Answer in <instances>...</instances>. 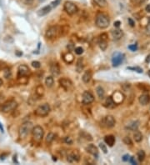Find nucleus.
Listing matches in <instances>:
<instances>
[{"label": "nucleus", "instance_id": "f257e3e1", "mask_svg": "<svg viewBox=\"0 0 150 165\" xmlns=\"http://www.w3.org/2000/svg\"><path fill=\"white\" fill-rule=\"evenodd\" d=\"M95 24L98 28L104 29L110 24V19L107 14L104 13H98L95 18Z\"/></svg>", "mask_w": 150, "mask_h": 165}, {"label": "nucleus", "instance_id": "f03ea898", "mask_svg": "<svg viewBox=\"0 0 150 165\" xmlns=\"http://www.w3.org/2000/svg\"><path fill=\"white\" fill-rule=\"evenodd\" d=\"M34 129V124L30 121L24 122L23 124L19 127V135L20 139H25L30 133H32V130Z\"/></svg>", "mask_w": 150, "mask_h": 165}, {"label": "nucleus", "instance_id": "7ed1b4c3", "mask_svg": "<svg viewBox=\"0 0 150 165\" xmlns=\"http://www.w3.org/2000/svg\"><path fill=\"white\" fill-rule=\"evenodd\" d=\"M51 108L49 106L48 104H44L42 105H39L38 107L34 111V114L36 116L38 117H46L47 115H48V114L50 113Z\"/></svg>", "mask_w": 150, "mask_h": 165}, {"label": "nucleus", "instance_id": "20e7f679", "mask_svg": "<svg viewBox=\"0 0 150 165\" xmlns=\"http://www.w3.org/2000/svg\"><path fill=\"white\" fill-rule=\"evenodd\" d=\"M32 134H33V139L34 141L40 142L44 138V130L41 126L37 125V126L34 127V129L32 130Z\"/></svg>", "mask_w": 150, "mask_h": 165}, {"label": "nucleus", "instance_id": "39448f33", "mask_svg": "<svg viewBox=\"0 0 150 165\" xmlns=\"http://www.w3.org/2000/svg\"><path fill=\"white\" fill-rule=\"evenodd\" d=\"M63 9L70 16H73V15L76 14L79 11V9H78L77 5L74 4L73 3H72V2H69V1L65 2V3L63 5Z\"/></svg>", "mask_w": 150, "mask_h": 165}, {"label": "nucleus", "instance_id": "423d86ee", "mask_svg": "<svg viewBox=\"0 0 150 165\" xmlns=\"http://www.w3.org/2000/svg\"><path fill=\"white\" fill-rule=\"evenodd\" d=\"M18 106V104L15 100H9L7 102H5L2 107H1V111L3 113H9L12 112L13 110H14Z\"/></svg>", "mask_w": 150, "mask_h": 165}, {"label": "nucleus", "instance_id": "0eeeda50", "mask_svg": "<svg viewBox=\"0 0 150 165\" xmlns=\"http://www.w3.org/2000/svg\"><path fill=\"white\" fill-rule=\"evenodd\" d=\"M116 120L112 115H108L104 117L101 122V125L106 129H112L115 126Z\"/></svg>", "mask_w": 150, "mask_h": 165}, {"label": "nucleus", "instance_id": "6e6552de", "mask_svg": "<svg viewBox=\"0 0 150 165\" xmlns=\"http://www.w3.org/2000/svg\"><path fill=\"white\" fill-rule=\"evenodd\" d=\"M59 33H60V28L58 26H51L46 31L45 36L48 39H54L59 35Z\"/></svg>", "mask_w": 150, "mask_h": 165}, {"label": "nucleus", "instance_id": "1a4fd4ad", "mask_svg": "<svg viewBox=\"0 0 150 165\" xmlns=\"http://www.w3.org/2000/svg\"><path fill=\"white\" fill-rule=\"evenodd\" d=\"M124 54L122 53H115L112 57V63L114 67L119 66L124 60Z\"/></svg>", "mask_w": 150, "mask_h": 165}, {"label": "nucleus", "instance_id": "9d476101", "mask_svg": "<svg viewBox=\"0 0 150 165\" xmlns=\"http://www.w3.org/2000/svg\"><path fill=\"white\" fill-rule=\"evenodd\" d=\"M108 37L107 34H102L98 38V44L102 49V51H105L108 47Z\"/></svg>", "mask_w": 150, "mask_h": 165}, {"label": "nucleus", "instance_id": "9b49d317", "mask_svg": "<svg viewBox=\"0 0 150 165\" xmlns=\"http://www.w3.org/2000/svg\"><path fill=\"white\" fill-rule=\"evenodd\" d=\"M29 73H30L29 68L25 64H21L18 68V75H17V77H18V79H23V78L27 77Z\"/></svg>", "mask_w": 150, "mask_h": 165}, {"label": "nucleus", "instance_id": "f8f14e48", "mask_svg": "<svg viewBox=\"0 0 150 165\" xmlns=\"http://www.w3.org/2000/svg\"><path fill=\"white\" fill-rule=\"evenodd\" d=\"M94 101V96L89 91H84L82 96V102L83 104H90Z\"/></svg>", "mask_w": 150, "mask_h": 165}, {"label": "nucleus", "instance_id": "ddd939ff", "mask_svg": "<svg viewBox=\"0 0 150 165\" xmlns=\"http://www.w3.org/2000/svg\"><path fill=\"white\" fill-rule=\"evenodd\" d=\"M67 160L70 164H73L74 162H79L80 160V154L77 150H74L68 154Z\"/></svg>", "mask_w": 150, "mask_h": 165}, {"label": "nucleus", "instance_id": "4468645a", "mask_svg": "<svg viewBox=\"0 0 150 165\" xmlns=\"http://www.w3.org/2000/svg\"><path fill=\"white\" fill-rule=\"evenodd\" d=\"M58 82L62 88H63L65 90L69 91L70 88L73 87V82L70 80L69 79L67 78H62L58 80Z\"/></svg>", "mask_w": 150, "mask_h": 165}, {"label": "nucleus", "instance_id": "2eb2a0df", "mask_svg": "<svg viewBox=\"0 0 150 165\" xmlns=\"http://www.w3.org/2000/svg\"><path fill=\"white\" fill-rule=\"evenodd\" d=\"M86 151H87L89 153H90V154L93 155V156H94L95 158H98V148H97L94 144H93V143L89 144V145L86 147Z\"/></svg>", "mask_w": 150, "mask_h": 165}, {"label": "nucleus", "instance_id": "dca6fc26", "mask_svg": "<svg viewBox=\"0 0 150 165\" xmlns=\"http://www.w3.org/2000/svg\"><path fill=\"white\" fill-rule=\"evenodd\" d=\"M111 35H112V38L115 41H118L119 39H121L124 36V32L123 30L119 29V28H115L114 30H112L111 32Z\"/></svg>", "mask_w": 150, "mask_h": 165}, {"label": "nucleus", "instance_id": "f3484780", "mask_svg": "<svg viewBox=\"0 0 150 165\" xmlns=\"http://www.w3.org/2000/svg\"><path fill=\"white\" fill-rule=\"evenodd\" d=\"M139 101L140 104L145 106L147 105L150 102V95L149 94H143L140 95L139 98Z\"/></svg>", "mask_w": 150, "mask_h": 165}, {"label": "nucleus", "instance_id": "a211bd4d", "mask_svg": "<svg viewBox=\"0 0 150 165\" xmlns=\"http://www.w3.org/2000/svg\"><path fill=\"white\" fill-rule=\"evenodd\" d=\"M50 72L54 76H58L60 74V67L58 63H54L50 65Z\"/></svg>", "mask_w": 150, "mask_h": 165}, {"label": "nucleus", "instance_id": "6ab92c4d", "mask_svg": "<svg viewBox=\"0 0 150 165\" xmlns=\"http://www.w3.org/2000/svg\"><path fill=\"white\" fill-rule=\"evenodd\" d=\"M51 9H52V6H51V5H47V6L44 7V8H42L41 9H39V10L38 11V15L40 16V17L45 16V15H47V14L48 13H50Z\"/></svg>", "mask_w": 150, "mask_h": 165}, {"label": "nucleus", "instance_id": "aec40b11", "mask_svg": "<svg viewBox=\"0 0 150 165\" xmlns=\"http://www.w3.org/2000/svg\"><path fill=\"white\" fill-rule=\"evenodd\" d=\"M115 137L114 135H107L104 138V142L109 147H113L115 144Z\"/></svg>", "mask_w": 150, "mask_h": 165}, {"label": "nucleus", "instance_id": "412c9836", "mask_svg": "<svg viewBox=\"0 0 150 165\" xmlns=\"http://www.w3.org/2000/svg\"><path fill=\"white\" fill-rule=\"evenodd\" d=\"M92 71L91 70H87L85 71V73H83V77H82V80L83 82H85V83H89L90 82L91 79H92Z\"/></svg>", "mask_w": 150, "mask_h": 165}, {"label": "nucleus", "instance_id": "4be33fe9", "mask_svg": "<svg viewBox=\"0 0 150 165\" xmlns=\"http://www.w3.org/2000/svg\"><path fill=\"white\" fill-rule=\"evenodd\" d=\"M116 105L117 104H116V103L114 102L113 97L109 96V97H108L106 98V100H105V106L107 107V108H114Z\"/></svg>", "mask_w": 150, "mask_h": 165}, {"label": "nucleus", "instance_id": "5701e85b", "mask_svg": "<svg viewBox=\"0 0 150 165\" xmlns=\"http://www.w3.org/2000/svg\"><path fill=\"white\" fill-rule=\"evenodd\" d=\"M138 128H139V122L138 121H132L126 126V129L131 130V131H136V130H138Z\"/></svg>", "mask_w": 150, "mask_h": 165}, {"label": "nucleus", "instance_id": "b1692460", "mask_svg": "<svg viewBox=\"0 0 150 165\" xmlns=\"http://www.w3.org/2000/svg\"><path fill=\"white\" fill-rule=\"evenodd\" d=\"M96 92H97L98 96L99 97V98L104 99V97H105V91H104V89L101 86H98L96 88Z\"/></svg>", "mask_w": 150, "mask_h": 165}, {"label": "nucleus", "instance_id": "393cba45", "mask_svg": "<svg viewBox=\"0 0 150 165\" xmlns=\"http://www.w3.org/2000/svg\"><path fill=\"white\" fill-rule=\"evenodd\" d=\"M133 139L134 141L137 143H140L143 140V134L141 133V132H139L138 130H136L133 133Z\"/></svg>", "mask_w": 150, "mask_h": 165}, {"label": "nucleus", "instance_id": "a878e982", "mask_svg": "<svg viewBox=\"0 0 150 165\" xmlns=\"http://www.w3.org/2000/svg\"><path fill=\"white\" fill-rule=\"evenodd\" d=\"M54 83V79L53 78V76H48L47 77L46 79H45V84L48 88H51Z\"/></svg>", "mask_w": 150, "mask_h": 165}, {"label": "nucleus", "instance_id": "bb28decb", "mask_svg": "<svg viewBox=\"0 0 150 165\" xmlns=\"http://www.w3.org/2000/svg\"><path fill=\"white\" fill-rule=\"evenodd\" d=\"M54 138H55V134L53 133H48L46 137V143H51L54 140Z\"/></svg>", "mask_w": 150, "mask_h": 165}, {"label": "nucleus", "instance_id": "cd10ccee", "mask_svg": "<svg viewBox=\"0 0 150 165\" xmlns=\"http://www.w3.org/2000/svg\"><path fill=\"white\" fill-rule=\"evenodd\" d=\"M137 157L139 162H143L145 158V152L143 150H139L137 153Z\"/></svg>", "mask_w": 150, "mask_h": 165}, {"label": "nucleus", "instance_id": "c85d7f7f", "mask_svg": "<svg viewBox=\"0 0 150 165\" xmlns=\"http://www.w3.org/2000/svg\"><path fill=\"white\" fill-rule=\"evenodd\" d=\"M94 3L100 8H104L107 6V1L106 0H93Z\"/></svg>", "mask_w": 150, "mask_h": 165}, {"label": "nucleus", "instance_id": "c756f323", "mask_svg": "<svg viewBox=\"0 0 150 165\" xmlns=\"http://www.w3.org/2000/svg\"><path fill=\"white\" fill-rule=\"evenodd\" d=\"M80 135L82 136V138L85 139L87 141H92L93 140L92 136L90 134H89L88 133H86V132H82V133H80Z\"/></svg>", "mask_w": 150, "mask_h": 165}, {"label": "nucleus", "instance_id": "7c9ffc66", "mask_svg": "<svg viewBox=\"0 0 150 165\" xmlns=\"http://www.w3.org/2000/svg\"><path fill=\"white\" fill-rule=\"evenodd\" d=\"M76 69H77V71L79 73H80L81 71L83 69V59H79L77 62V65H76Z\"/></svg>", "mask_w": 150, "mask_h": 165}, {"label": "nucleus", "instance_id": "2f4dec72", "mask_svg": "<svg viewBox=\"0 0 150 165\" xmlns=\"http://www.w3.org/2000/svg\"><path fill=\"white\" fill-rule=\"evenodd\" d=\"M36 94L38 95V96H43L44 94V88L43 86H38L36 89Z\"/></svg>", "mask_w": 150, "mask_h": 165}, {"label": "nucleus", "instance_id": "473e14b6", "mask_svg": "<svg viewBox=\"0 0 150 165\" xmlns=\"http://www.w3.org/2000/svg\"><path fill=\"white\" fill-rule=\"evenodd\" d=\"M145 34L147 36L150 37V17H149L148 18V23L145 27Z\"/></svg>", "mask_w": 150, "mask_h": 165}, {"label": "nucleus", "instance_id": "72a5a7b5", "mask_svg": "<svg viewBox=\"0 0 150 165\" xmlns=\"http://www.w3.org/2000/svg\"><path fill=\"white\" fill-rule=\"evenodd\" d=\"M4 78L5 79H10L12 76V73L11 71L9 69H6L5 70H4Z\"/></svg>", "mask_w": 150, "mask_h": 165}, {"label": "nucleus", "instance_id": "f704fd0d", "mask_svg": "<svg viewBox=\"0 0 150 165\" xmlns=\"http://www.w3.org/2000/svg\"><path fill=\"white\" fill-rule=\"evenodd\" d=\"M124 143L126 144V145H132L133 144V142L131 140V139L129 137H124Z\"/></svg>", "mask_w": 150, "mask_h": 165}, {"label": "nucleus", "instance_id": "c9c22d12", "mask_svg": "<svg viewBox=\"0 0 150 165\" xmlns=\"http://www.w3.org/2000/svg\"><path fill=\"white\" fill-rule=\"evenodd\" d=\"M99 148H101V150L104 152V153H108V149H107V147H106V145L104 144V143H99Z\"/></svg>", "mask_w": 150, "mask_h": 165}, {"label": "nucleus", "instance_id": "e433bc0d", "mask_svg": "<svg viewBox=\"0 0 150 165\" xmlns=\"http://www.w3.org/2000/svg\"><path fill=\"white\" fill-rule=\"evenodd\" d=\"M83 53V48L82 47H77L75 48V53L78 55H81Z\"/></svg>", "mask_w": 150, "mask_h": 165}, {"label": "nucleus", "instance_id": "4c0bfd02", "mask_svg": "<svg viewBox=\"0 0 150 165\" xmlns=\"http://www.w3.org/2000/svg\"><path fill=\"white\" fill-rule=\"evenodd\" d=\"M32 66L34 68V69H39L41 67V63L38 62V61H33L32 62Z\"/></svg>", "mask_w": 150, "mask_h": 165}, {"label": "nucleus", "instance_id": "58836bf2", "mask_svg": "<svg viewBox=\"0 0 150 165\" xmlns=\"http://www.w3.org/2000/svg\"><path fill=\"white\" fill-rule=\"evenodd\" d=\"M128 69L136 71V72H138V73H143V69H142L141 68H139V67H135V68H132V67H129V68H128Z\"/></svg>", "mask_w": 150, "mask_h": 165}, {"label": "nucleus", "instance_id": "ea45409f", "mask_svg": "<svg viewBox=\"0 0 150 165\" xmlns=\"http://www.w3.org/2000/svg\"><path fill=\"white\" fill-rule=\"evenodd\" d=\"M60 3H61V0H55L54 2H52L50 3V5L52 6V8H54V7H57L58 4H60Z\"/></svg>", "mask_w": 150, "mask_h": 165}, {"label": "nucleus", "instance_id": "a19ab883", "mask_svg": "<svg viewBox=\"0 0 150 165\" xmlns=\"http://www.w3.org/2000/svg\"><path fill=\"white\" fill-rule=\"evenodd\" d=\"M64 142H65L66 143H68V144H73V139H72L71 138H69V137H66L65 139H64Z\"/></svg>", "mask_w": 150, "mask_h": 165}, {"label": "nucleus", "instance_id": "79ce46f5", "mask_svg": "<svg viewBox=\"0 0 150 165\" xmlns=\"http://www.w3.org/2000/svg\"><path fill=\"white\" fill-rule=\"evenodd\" d=\"M137 48H138L137 44H133V45H129L128 46V49H130L131 51H136Z\"/></svg>", "mask_w": 150, "mask_h": 165}, {"label": "nucleus", "instance_id": "37998d69", "mask_svg": "<svg viewBox=\"0 0 150 165\" xmlns=\"http://www.w3.org/2000/svg\"><path fill=\"white\" fill-rule=\"evenodd\" d=\"M34 0H22V2H23V3H25V4H27V5L32 4V3H34Z\"/></svg>", "mask_w": 150, "mask_h": 165}, {"label": "nucleus", "instance_id": "c03bdc74", "mask_svg": "<svg viewBox=\"0 0 150 165\" xmlns=\"http://www.w3.org/2000/svg\"><path fill=\"white\" fill-rule=\"evenodd\" d=\"M67 48H68L69 51H72V50L74 48V44H73V43H69V44H68V45H67Z\"/></svg>", "mask_w": 150, "mask_h": 165}, {"label": "nucleus", "instance_id": "a18cd8bd", "mask_svg": "<svg viewBox=\"0 0 150 165\" xmlns=\"http://www.w3.org/2000/svg\"><path fill=\"white\" fill-rule=\"evenodd\" d=\"M129 161H130V163H131L132 164H137V163H136V161L134 160V158H133V157L129 158Z\"/></svg>", "mask_w": 150, "mask_h": 165}, {"label": "nucleus", "instance_id": "49530a36", "mask_svg": "<svg viewBox=\"0 0 150 165\" xmlns=\"http://www.w3.org/2000/svg\"><path fill=\"white\" fill-rule=\"evenodd\" d=\"M123 160H124V161H128V160H129V155H128V154L124 155V156L123 157Z\"/></svg>", "mask_w": 150, "mask_h": 165}, {"label": "nucleus", "instance_id": "de8ad7c7", "mask_svg": "<svg viewBox=\"0 0 150 165\" xmlns=\"http://www.w3.org/2000/svg\"><path fill=\"white\" fill-rule=\"evenodd\" d=\"M128 23H129L131 27H133L134 26V22L132 20V18H128Z\"/></svg>", "mask_w": 150, "mask_h": 165}, {"label": "nucleus", "instance_id": "09e8293b", "mask_svg": "<svg viewBox=\"0 0 150 165\" xmlns=\"http://www.w3.org/2000/svg\"><path fill=\"white\" fill-rule=\"evenodd\" d=\"M120 24H121V23L119 21H116V22H114V27L115 28H119Z\"/></svg>", "mask_w": 150, "mask_h": 165}, {"label": "nucleus", "instance_id": "8fccbe9b", "mask_svg": "<svg viewBox=\"0 0 150 165\" xmlns=\"http://www.w3.org/2000/svg\"><path fill=\"white\" fill-rule=\"evenodd\" d=\"M145 62H146V63H150V54H149V55L147 56V58L145 59Z\"/></svg>", "mask_w": 150, "mask_h": 165}, {"label": "nucleus", "instance_id": "3c124183", "mask_svg": "<svg viewBox=\"0 0 150 165\" xmlns=\"http://www.w3.org/2000/svg\"><path fill=\"white\" fill-rule=\"evenodd\" d=\"M0 130L3 133L4 132V129H3V125H2V123H0Z\"/></svg>", "mask_w": 150, "mask_h": 165}, {"label": "nucleus", "instance_id": "603ef678", "mask_svg": "<svg viewBox=\"0 0 150 165\" xmlns=\"http://www.w3.org/2000/svg\"><path fill=\"white\" fill-rule=\"evenodd\" d=\"M146 10H147V12L150 13V5H148V6L146 7Z\"/></svg>", "mask_w": 150, "mask_h": 165}, {"label": "nucleus", "instance_id": "864d4df0", "mask_svg": "<svg viewBox=\"0 0 150 165\" xmlns=\"http://www.w3.org/2000/svg\"><path fill=\"white\" fill-rule=\"evenodd\" d=\"M3 80H2V79H0V87H1L2 85H3Z\"/></svg>", "mask_w": 150, "mask_h": 165}, {"label": "nucleus", "instance_id": "5fc2aeb1", "mask_svg": "<svg viewBox=\"0 0 150 165\" xmlns=\"http://www.w3.org/2000/svg\"><path fill=\"white\" fill-rule=\"evenodd\" d=\"M148 74H149V76L150 78V70H149V72H148Z\"/></svg>", "mask_w": 150, "mask_h": 165}, {"label": "nucleus", "instance_id": "6e6d98bb", "mask_svg": "<svg viewBox=\"0 0 150 165\" xmlns=\"http://www.w3.org/2000/svg\"><path fill=\"white\" fill-rule=\"evenodd\" d=\"M41 1H44V0H41Z\"/></svg>", "mask_w": 150, "mask_h": 165}]
</instances>
